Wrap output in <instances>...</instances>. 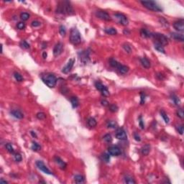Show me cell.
Here are the masks:
<instances>
[{"instance_id":"cell-1","label":"cell","mask_w":184,"mask_h":184,"mask_svg":"<svg viewBox=\"0 0 184 184\" xmlns=\"http://www.w3.org/2000/svg\"><path fill=\"white\" fill-rule=\"evenodd\" d=\"M56 12L63 14H73V9L69 1H63L59 2V4H58Z\"/></svg>"},{"instance_id":"cell-2","label":"cell","mask_w":184,"mask_h":184,"mask_svg":"<svg viewBox=\"0 0 184 184\" xmlns=\"http://www.w3.org/2000/svg\"><path fill=\"white\" fill-rule=\"evenodd\" d=\"M70 41L73 45H79L81 42V37L79 31L77 28L73 27L71 30L70 33Z\"/></svg>"},{"instance_id":"cell-3","label":"cell","mask_w":184,"mask_h":184,"mask_svg":"<svg viewBox=\"0 0 184 184\" xmlns=\"http://www.w3.org/2000/svg\"><path fill=\"white\" fill-rule=\"evenodd\" d=\"M42 80L46 85L50 88H53L55 86L57 83L56 77L52 73H47L42 76Z\"/></svg>"},{"instance_id":"cell-4","label":"cell","mask_w":184,"mask_h":184,"mask_svg":"<svg viewBox=\"0 0 184 184\" xmlns=\"http://www.w3.org/2000/svg\"><path fill=\"white\" fill-rule=\"evenodd\" d=\"M140 3L149 10L158 12L163 11V9L154 1H141Z\"/></svg>"},{"instance_id":"cell-5","label":"cell","mask_w":184,"mask_h":184,"mask_svg":"<svg viewBox=\"0 0 184 184\" xmlns=\"http://www.w3.org/2000/svg\"><path fill=\"white\" fill-rule=\"evenodd\" d=\"M152 38H153L156 40V43H158L162 46H165L168 44V38L161 33H152Z\"/></svg>"},{"instance_id":"cell-6","label":"cell","mask_w":184,"mask_h":184,"mask_svg":"<svg viewBox=\"0 0 184 184\" xmlns=\"http://www.w3.org/2000/svg\"><path fill=\"white\" fill-rule=\"evenodd\" d=\"M114 16L120 25H122L123 26H127L129 24L128 19L127 18V17L125 14H121V13H116V14H114Z\"/></svg>"},{"instance_id":"cell-7","label":"cell","mask_w":184,"mask_h":184,"mask_svg":"<svg viewBox=\"0 0 184 184\" xmlns=\"http://www.w3.org/2000/svg\"><path fill=\"white\" fill-rule=\"evenodd\" d=\"M95 87L97 90H99V92L101 93V94L104 96H109V92L108 90V89L104 85L102 84L101 82L99 81H97L95 83Z\"/></svg>"},{"instance_id":"cell-8","label":"cell","mask_w":184,"mask_h":184,"mask_svg":"<svg viewBox=\"0 0 184 184\" xmlns=\"http://www.w3.org/2000/svg\"><path fill=\"white\" fill-rule=\"evenodd\" d=\"M36 166L38 167V168L39 170H40L41 171H43V173H45L47 175H53V173L47 168V167L45 165V163L42 161V160H38L36 161Z\"/></svg>"},{"instance_id":"cell-9","label":"cell","mask_w":184,"mask_h":184,"mask_svg":"<svg viewBox=\"0 0 184 184\" xmlns=\"http://www.w3.org/2000/svg\"><path fill=\"white\" fill-rule=\"evenodd\" d=\"M96 16L101 19V20H105V21H109L111 20V17L110 15L105 11H101V10H99V11H96V13H95Z\"/></svg>"},{"instance_id":"cell-10","label":"cell","mask_w":184,"mask_h":184,"mask_svg":"<svg viewBox=\"0 0 184 184\" xmlns=\"http://www.w3.org/2000/svg\"><path fill=\"white\" fill-rule=\"evenodd\" d=\"M115 136L118 139L121 140H126L127 139V135L123 128H118L116 131Z\"/></svg>"},{"instance_id":"cell-11","label":"cell","mask_w":184,"mask_h":184,"mask_svg":"<svg viewBox=\"0 0 184 184\" xmlns=\"http://www.w3.org/2000/svg\"><path fill=\"white\" fill-rule=\"evenodd\" d=\"M74 63H75V60L74 59H73V58L70 59L68 60V62L67 63V64L62 68V73H63L65 74L68 73L71 71V69H72V68L73 66Z\"/></svg>"},{"instance_id":"cell-12","label":"cell","mask_w":184,"mask_h":184,"mask_svg":"<svg viewBox=\"0 0 184 184\" xmlns=\"http://www.w3.org/2000/svg\"><path fill=\"white\" fill-rule=\"evenodd\" d=\"M173 27L176 30L183 33L184 31V21L183 19L178 20L173 23Z\"/></svg>"},{"instance_id":"cell-13","label":"cell","mask_w":184,"mask_h":184,"mask_svg":"<svg viewBox=\"0 0 184 184\" xmlns=\"http://www.w3.org/2000/svg\"><path fill=\"white\" fill-rule=\"evenodd\" d=\"M108 152L113 156H119L121 154V150L117 146H110L108 148Z\"/></svg>"},{"instance_id":"cell-14","label":"cell","mask_w":184,"mask_h":184,"mask_svg":"<svg viewBox=\"0 0 184 184\" xmlns=\"http://www.w3.org/2000/svg\"><path fill=\"white\" fill-rule=\"evenodd\" d=\"M63 50V45L62 43H58L53 48V55L54 56H58L60 55Z\"/></svg>"},{"instance_id":"cell-15","label":"cell","mask_w":184,"mask_h":184,"mask_svg":"<svg viewBox=\"0 0 184 184\" xmlns=\"http://www.w3.org/2000/svg\"><path fill=\"white\" fill-rule=\"evenodd\" d=\"M79 58L81 60L82 63H87L88 61L89 60V53L87 50L86 51H81L79 53Z\"/></svg>"},{"instance_id":"cell-16","label":"cell","mask_w":184,"mask_h":184,"mask_svg":"<svg viewBox=\"0 0 184 184\" xmlns=\"http://www.w3.org/2000/svg\"><path fill=\"white\" fill-rule=\"evenodd\" d=\"M54 161H55V163L60 167V168L62 169V170L65 169V168H66V166H67L66 163L60 158H59V157H58V156H56V157L54 158Z\"/></svg>"},{"instance_id":"cell-17","label":"cell","mask_w":184,"mask_h":184,"mask_svg":"<svg viewBox=\"0 0 184 184\" xmlns=\"http://www.w3.org/2000/svg\"><path fill=\"white\" fill-rule=\"evenodd\" d=\"M10 114H11V115H12V117H14V118L18 119H22V118L24 117L23 114H22L20 110H16V109L12 110V111L10 112Z\"/></svg>"},{"instance_id":"cell-18","label":"cell","mask_w":184,"mask_h":184,"mask_svg":"<svg viewBox=\"0 0 184 184\" xmlns=\"http://www.w3.org/2000/svg\"><path fill=\"white\" fill-rule=\"evenodd\" d=\"M140 35L143 38H152V33H151L149 30H147L145 28H142L140 30Z\"/></svg>"},{"instance_id":"cell-19","label":"cell","mask_w":184,"mask_h":184,"mask_svg":"<svg viewBox=\"0 0 184 184\" xmlns=\"http://www.w3.org/2000/svg\"><path fill=\"white\" fill-rule=\"evenodd\" d=\"M171 36L172 38H173L174 40H177V41H180V42H184V38L183 34H180V33H172L171 34Z\"/></svg>"},{"instance_id":"cell-20","label":"cell","mask_w":184,"mask_h":184,"mask_svg":"<svg viewBox=\"0 0 184 184\" xmlns=\"http://www.w3.org/2000/svg\"><path fill=\"white\" fill-rule=\"evenodd\" d=\"M140 63H141L142 66L144 68H150V66H151L150 60L147 58H145V57H143V58H140Z\"/></svg>"},{"instance_id":"cell-21","label":"cell","mask_w":184,"mask_h":184,"mask_svg":"<svg viewBox=\"0 0 184 184\" xmlns=\"http://www.w3.org/2000/svg\"><path fill=\"white\" fill-rule=\"evenodd\" d=\"M150 149H151V147L149 144H146L144 146L142 147L141 148V153L143 155H147L150 152Z\"/></svg>"},{"instance_id":"cell-22","label":"cell","mask_w":184,"mask_h":184,"mask_svg":"<svg viewBox=\"0 0 184 184\" xmlns=\"http://www.w3.org/2000/svg\"><path fill=\"white\" fill-rule=\"evenodd\" d=\"M117 70L119 71V72L121 74H126V73L129 71L130 68H129L128 66H125V65H122V64L120 63V65H119V67L117 68Z\"/></svg>"},{"instance_id":"cell-23","label":"cell","mask_w":184,"mask_h":184,"mask_svg":"<svg viewBox=\"0 0 184 184\" xmlns=\"http://www.w3.org/2000/svg\"><path fill=\"white\" fill-rule=\"evenodd\" d=\"M171 100L173 101V102L174 103V104L176 105V106H179V105L181 104V99H179V97L177 96H176V94H174V93H173V94L171 95Z\"/></svg>"},{"instance_id":"cell-24","label":"cell","mask_w":184,"mask_h":184,"mask_svg":"<svg viewBox=\"0 0 184 184\" xmlns=\"http://www.w3.org/2000/svg\"><path fill=\"white\" fill-rule=\"evenodd\" d=\"M124 182H125V184H136V181H135V179H134L132 176H125V178H124Z\"/></svg>"},{"instance_id":"cell-25","label":"cell","mask_w":184,"mask_h":184,"mask_svg":"<svg viewBox=\"0 0 184 184\" xmlns=\"http://www.w3.org/2000/svg\"><path fill=\"white\" fill-rule=\"evenodd\" d=\"M104 32L107 34V35H115L117 33V31L115 28L114 27H109V28H106L104 30Z\"/></svg>"},{"instance_id":"cell-26","label":"cell","mask_w":184,"mask_h":184,"mask_svg":"<svg viewBox=\"0 0 184 184\" xmlns=\"http://www.w3.org/2000/svg\"><path fill=\"white\" fill-rule=\"evenodd\" d=\"M71 102L72 104V106L73 108H76L79 104V99L76 96H72L71 98Z\"/></svg>"},{"instance_id":"cell-27","label":"cell","mask_w":184,"mask_h":184,"mask_svg":"<svg viewBox=\"0 0 184 184\" xmlns=\"http://www.w3.org/2000/svg\"><path fill=\"white\" fill-rule=\"evenodd\" d=\"M87 124L89 127H94L96 126L97 125V122H96V120L93 118V117H89L87 120Z\"/></svg>"},{"instance_id":"cell-28","label":"cell","mask_w":184,"mask_h":184,"mask_svg":"<svg viewBox=\"0 0 184 184\" xmlns=\"http://www.w3.org/2000/svg\"><path fill=\"white\" fill-rule=\"evenodd\" d=\"M106 126L108 128H110V129H115L117 127V123L114 121V120H109L107 122V124H106Z\"/></svg>"},{"instance_id":"cell-29","label":"cell","mask_w":184,"mask_h":184,"mask_svg":"<svg viewBox=\"0 0 184 184\" xmlns=\"http://www.w3.org/2000/svg\"><path fill=\"white\" fill-rule=\"evenodd\" d=\"M84 177L81 175H76L74 176V181L76 184H82L84 182Z\"/></svg>"},{"instance_id":"cell-30","label":"cell","mask_w":184,"mask_h":184,"mask_svg":"<svg viewBox=\"0 0 184 184\" xmlns=\"http://www.w3.org/2000/svg\"><path fill=\"white\" fill-rule=\"evenodd\" d=\"M101 159L106 163H109L110 162V154L109 153H104V154H102Z\"/></svg>"},{"instance_id":"cell-31","label":"cell","mask_w":184,"mask_h":184,"mask_svg":"<svg viewBox=\"0 0 184 184\" xmlns=\"http://www.w3.org/2000/svg\"><path fill=\"white\" fill-rule=\"evenodd\" d=\"M160 113L161 117L163 118V119H164L165 122V123H167V124H168V123H169L170 119H169L168 116L167 115V114L165 113V112H164L163 110H161V111L160 112Z\"/></svg>"},{"instance_id":"cell-32","label":"cell","mask_w":184,"mask_h":184,"mask_svg":"<svg viewBox=\"0 0 184 184\" xmlns=\"http://www.w3.org/2000/svg\"><path fill=\"white\" fill-rule=\"evenodd\" d=\"M155 50H157L158 52H160V53H165V49H164V47H163V46H162L161 45H160V44H158V43H155Z\"/></svg>"},{"instance_id":"cell-33","label":"cell","mask_w":184,"mask_h":184,"mask_svg":"<svg viewBox=\"0 0 184 184\" xmlns=\"http://www.w3.org/2000/svg\"><path fill=\"white\" fill-rule=\"evenodd\" d=\"M109 64H110V66H112V67H113V68H117L118 67H119V66L120 65V63H118L116 60H114V59H110L109 60Z\"/></svg>"},{"instance_id":"cell-34","label":"cell","mask_w":184,"mask_h":184,"mask_svg":"<svg viewBox=\"0 0 184 184\" xmlns=\"http://www.w3.org/2000/svg\"><path fill=\"white\" fill-rule=\"evenodd\" d=\"M159 22H160V23L162 25H163L164 27H169V23H168V22L167 21L166 19H165V18H163V17H160V18L159 19Z\"/></svg>"},{"instance_id":"cell-35","label":"cell","mask_w":184,"mask_h":184,"mask_svg":"<svg viewBox=\"0 0 184 184\" xmlns=\"http://www.w3.org/2000/svg\"><path fill=\"white\" fill-rule=\"evenodd\" d=\"M6 149H7V150L9 153H11V154H14V148H13L12 144H10V143L6 144Z\"/></svg>"},{"instance_id":"cell-36","label":"cell","mask_w":184,"mask_h":184,"mask_svg":"<svg viewBox=\"0 0 184 184\" xmlns=\"http://www.w3.org/2000/svg\"><path fill=\"white\" fill-rule=\"evenodd\" d=\"M30 18V14L27 12H22L20 14V19L23 21H26Z\"/></svg>"},{"instance_id":"cell-37","label":"cell","mask_w":184,"mask_h":184,"mask_svg":"<svg viewBox=\"0 0 184 184\" xmlns=\"http://www.w3.org/2000/svg\"><path fill=\"white\" fill-rule=\"evenodd\" d=\"M14 79H16V81H19V82H21V81H23V78H22V75H20V74L19 73H17V72H14Z\"/></svg>"},{"instance_id":"cell-38","label":"cell","mask_w":184,"mask_h":184,"mask_svg":"<svg viewBox=\"0 0 184 184\" xmlns=\"http://www.w3.org/2000/svg\"><path fill=\"white\" fill-rule=\"evenodd\" d=\"M31 148H32V150H34V151H38V150H39L41 148V147H40V145L39 144H38L37 142H33V145H32Z\"/></svg>"},{"instance_id":"cell-39","label":"cell","mask_w":184,"mask_h":184,"mask_svg":"<svg viewBox=\"0 0 184 184\" xmlns=\"http://www.w3.org/2000/svg\"><path fill=\"white\" fill-rule=\"evenodd\" d=\"M20 46L23 49H29L30 48V44L27 43L25 40H22L20 43Z\"/></svg>"},{"instance_id":"cell-40","label":"cell","mask_w":184,"mask_h":184,"mask_svg":"<svg viewBox=\"0 0 184 184\" xmlns=\"http://www.w3.org/2000/svg\"><path fill=\"white\" fill-rule=\"evenodd\" d=\"M103 139H104L106 142H107V143H111V142H112V136H111L110 134H106V135H105L104 136V138H103Z\"/></svg>"},{"instance_id":"cell-41","label":"cell","mask_w":184,"mask_h":184,"mask_svg":"<svg viewBox=\"0 0 184 184\" xmlns=\"http://www.w3.org/2000/svg\"><path fill=\"white\" fill-rule=\"evenodd\" d=\"M59 33L60 34L61 36H65V35H66V30L65 26L60 25V26L59 27Z\"/></svg>"},{"instance_id":"cell-42","label":"cell","mask_w":184,"mask_h":184,"mask_svg":"<svg viewBox=\"0 0 184 184\" xmlns=\"http://www.w3.org/2000/svg\"><path fill=\"white\" fill-rule=\"evenodd\" d=\"M122 47H123L124 50H125L127 53H130L132 52V47H131V46H130L129 44H127V43L123 44V45H122Z\"/></svg>"},{"instance_id":"cell-43","label":"cell","mask_w":184,"mask_h":184,"mask_svg":"<svg viewBox=\"0 0 184 184\" xmlns=\"http://www.w3.org/2000/svg\"><path fill=\"white\" fill-rule=\"evenodd\" d=\"M36 117L40 119V120H43V119H45L46 117V115L45 113L43 112H38L37 114H36Z\"/></svg>"},{"instance_id":"cell-44","label":"cell","mask_w":184,"mask_h":184,"mask_svg":"<svg viewBox=\"0 0 184 184\" xmlns=\"http://www.w3.org/2000/svg\"><path fill=\"white\" fill-rule=\"evenodd\" d=\"M109 109V111L112 112H117L118 111V106L115 104H111Z\"/></svg>"},{"instance_id":"cell-45","label":"cell","mask_w":184,"mask_h":184,"mask_svg":"<svg viewBox=\"0 0 184 184\" xmlns=\"http://www.w3.org/2000/svg\"><path fill=\"white\" fill-rule=\"evenodd\" d=\"M14 158L15 161H16V162H18V163H19V162H21V161H22V155H21L20 153H15V154H14Z\"/></svg>"},{"instance_id":"cell-46","label":"cell","mask_w":184,"mask_h":184,"mask_svg":"<svg viewBox=\"0 0 184 184\" xmlns=\"http://www.w3.org/2000/svg\"><path fill=\"white\" fill-rule=\"evenodd\" d=\"M177 116L179 117V118H181V119H184V110L182 109H179L178 111H177Z\"/></svg>"},{"instance_id":"cell-47","label":"cell","mask_w":184,"mask_h":184,"mask_svg":"<svg viewBox=\"0 0 184 184\" xmlns=\"http://www.w3.org/2000/svg\"><path fill=\"white\" fill-rule=\"evenodd\" d=\"M139 127H140V128H141L142 130L145 129V124H144L142 117L141 116L139 117Z\"/></svg>"},{"instance_id":"cell-48","label":"cell","mask_w":184,"mask_h":184,"mask_svg":"<svg viewBox=\"0 0 184 184\" xmlns=\"http://www.w3.org/2000/svg\"><path fill=\"white\" fill-rule=\"evenodd\" d=\"M176 130L178 132V133L180 135H183L184 134V125H179L176 127Z\"/></svg>"},{"instance_id":"cell-49","label":"cell","mask_w":184,"mask_h":184,"mask_svg":"<svg viewBox=\"0 0 184 184\" xmlns=\"http://www.w3.org/2000/svg\"><path fill=\"white\" fill-rule=\"evenodd\" d=\"M17 27L19 29V30H24L25 28V24L24 22H19L17 25Z\"/></svg>"},{"instance_id":"cell-50","label":"cell","mask_w":184,"mask_h":184,"mask_svg":"<svg viewBox=\"0 0 184 184\" xmlns=\"http://www.w3.org/2000/svg\"><path fill=\"white\" fill-rule=\"evenodd\" d=\"M40 25V22L39 21L34 20L31 22V26L33 27H39Z\"/></svg>"},{"instance_id":"cell-51","label":"cell","mask_w":184,"mask_h":184,"mask_svg":"<svg viewBox=\"0 0 184 184\" xmlns=\"http://www.w3.org/2000/svg\"><path fill=\"white\" fill-rule=\"evenodd\" d=\"M141 96V100H140V104H145V94L143 93H140Z\"/></svg>"},{"instance_id":"cell-52","label":"cell","mask_w":184,"mask_h":184,"mask_svg":"<svg viewBox=\"0 0 184 184\" xmlns=\"http://www.w3.org/2000/svg\"><path fill=\"white\" fill-rule=\"evenodd\" d=\"M134 138H135V139L136 141H138V142H140V141H141L140 136L138 135V133H137V132H135V133H134Z\"/></svg>"},{"instance_id":"cell-53","label":"cell","mask_w":184,"mask_h":184,"mask_svg":"<svg viewBox=\"0 0 184 184\" xmlns=\"http://www.w3.org/2000/svg\"><path fill=\"white\" fill-rule=\"evenodd\" d=\"M157 78H158L159 80L162 81V80H163V79H165V76H164L162 73H158V74H157Z\"/></svg>"},{"instance_id":"cell-54","label":"cell","mask_w":184,"mask_h":184,"mask_svg":"<svg viewBox=\"0 0 184 184\" xmlns=\"http://www.w3.org/2000/svg\"><path fill=\"white\" fill-rule=\"evenodd\" d=\"M101 104H102L103 106H108V105H109V102H108L106 100H105V99L102 100V101H101Z\"/></svg>"},{"instance_id":"cell-55","label":"cell","mask_w":184,"mask_h":184,"mask_svg":"<svg viewBox=\"0 0 184 184\" xmlns=\"http://www.w3.org/2000/svg\"><path fill=\"white\" fill-rule=\"evenodd\" d=\"M123 33H124L125 35H130V31L128 30L127 29H125L124 31H123Z\"/></svg>"},{"instance_id":"cell-56","label":"cell","mask_w":184,"mask_h":184,"mask_svg":"<svg viewBox=\"0 0 184 184\" xmlns=\"http://www.w3.org/2000/svg\"><path fill=\"white\" fill-rule=\"evenodd\" d=\"M30 134L32 135V136H33V138H37V135H36V133H35V132H33V131H31V132H30Z\"/></svg>"},{"instance_id":"cell-57","label":"cell","mask_w":184,"mask_h":184,"mask_svg":"<svg viewBox=\"0 0 184 184\" xmlns=\"http://www.w3.org/2000/svg\"><path fill=\"white\" fill-rule=\"evenodd\" d=\"M47 54L46 52H43V58L44 59H46V58H47Z\"/></svg>"},{"instance_id":"cell-58","label":"cell","mask_w":184,"mask_h":184,"mask_svg":"<svg viewBox=\"0 0 184 184\" xmlns=\"http://www.w3.org/2000/svg\"><path fill=\"white\" fill-rule=\"evenodd\" d=\"M0 184H7V181H4V180H3V179L1 178V179L0 180Z\"/></svg>"},{"instance_id":"cell-59","label":"cell","mask_w":184,"mask_h":184,"mask_svg":"<svg viewBox=\"0 0 184 184\" xmlns=\"http://www.w3.org/2000/svg\"><path fill=\"white\" fill-rule=\"evenodd\" d=\"M43 46L42 47V48H43V49H44V48H46V47H47V44H46V43H43Z\"/></svg>"}]
</instances>
